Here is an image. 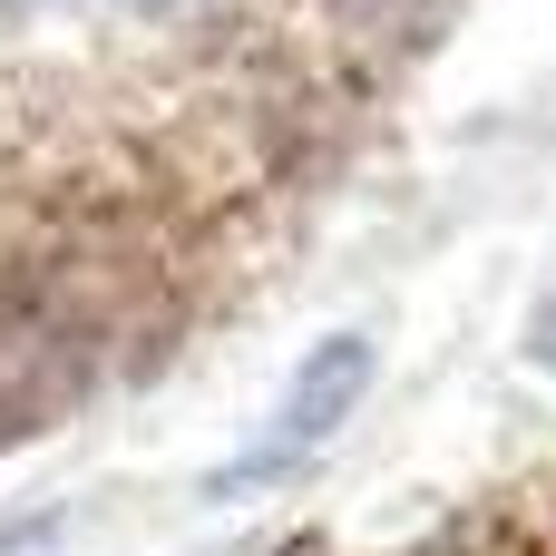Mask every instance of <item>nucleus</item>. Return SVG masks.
<instances>
[{
	"label": "nucleus",
	"mask_w": 556,
	"mask_h": 556,
	"mask_svg": "<svg viewBox=\"0 0 556 556\" xmlns=\"http://www.w3.org/2000/svg\"><path fill=\"white\" fill-rule=\"evenodd\" d=\"M362 391H371V342L362 332H332L323 352H303V371H293V391L274 401V420L254 430V450L235 459V469H215L205 479V498H244V489H274V479H293L352 410H362Z\"/></svg>",
	"instance_id": "obj_1"
}]
</instances>
